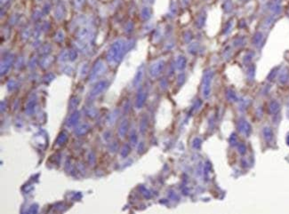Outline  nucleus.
Wrapping results in <instances>:
<instances>
[{"label":"nucleus","mask_w":289,"mask_h":214,"mask_svg":"<svg viewBox=\"0 0 289 214\" xmlns=\"http://www.w3.org/2000/svg\"><path fill=\"white\" fill-rule=\"evenodd\" d=\"M123 54H124V44L121 40H118L115 42L111 46L110 50L108 51L107 60L110 63H111L113 61L118 62L121 59Z\"/></svg>","instance_id":"1"},{"label":"nucleus","mask_w":289,"mask_h":214,"mask_svg":"<svg viewBox=\"0 0 289 214\" xmlns=\"http://www.w3.org/2000/svg\"><path fill=\"white\" fill-rule=\"evenodd\" d=\"M211 81H212V73L206 72L203 80V96L205 98H208L211 93Z\"/></svg>","instance_id":"2"},{"label":"nucleus","mask_w":289,"mask_h":214,"mask_svg":"<svg viewBox=\"0 0 289 214\" xmlns=\"http://www.w3.org/2000/svg\"><path fill=\"white\" fill-rule=\"evenodd\" d=\"M105 71V66L103 64V62L102 61H99L92 69V72L90 74V77H91V81L96 79L99 76L103 74V72Z\"/></svg>","instance_id":"3"},{"label":"nucleus","mask_w":289,"mask_h":214,"mask_svg":"<svg viewBox=\"0 0 289 214\" xmlns=\"http://www.w3.org/2000/svg\"><path fill=\"white\" fill-rule=\"evenodd\" d=\"M238 131L245 136H248L250 134V132H251L250 124H248V122H246V120H243V119H241L240 121L238 123Z\"/></svg>","instance_id":"4"},{"label":"nucleus","mask_w":289,"mask_h":214,"mask_svg":"<svg viewBox=\"0 0 289 214\" xmlns=\"http://www.w3.org/2000/svg\"><path fill=\"white\" fill-rule=\"evenodd\" d=\"M106 86H107V82H106V81H101V82H99L98 84L93 87V89L92 90V92H91V96H92V97H95V96L99 95V94L105 89Z\"/></svg>","instance_id":"5"},{"label":"nucleus","mask_w":289,"mask_h":214,"mask_svg":"<svg viewBox=\"0 0 289 214\" xmlns=\"http://www.w3.org/2000/svg\"><path fill=\"white\" fill-rule=\"evenodd\" d=\"M163 68H164V62L163 61H159V62L153 64V66L150 68V74L152 75L153 76H158L161 72Z\"/></svg>","instance_id":"6"},{"label":"nucleus","mask_w":289,"mask_h":214,"mask_svg":"<svg viewBox=\"0 0 289 214\" xmlns=\"http://www.w3.org/2000/svg\"><path fill=\"white\" fill-rule=\"evenodd\" d=\"M12 61H13V56L10 55L9 57H6L5 59V63L2 62V65H1V74L4 75V73L6 74L7 72V70L10 68L11 64H12Z\"/></svg>","instance_id":"7"},{"label":"nucleus","mask_w":289,"mask_h":214,"mask_svg":"<svg viewBox=\"0 0 289 214\" xmlns=\"http://www.w3.org/2000/svg\"><path fill=\"white\" fill-rule=\"evenodd\" d=\"M262 134H263V138L267 142H271L273 139V131L270 127H264L262 130Z\"/></svg>","instance_id":"8"},{"label":"nucleus","mask_w":289,"mask_h":214,"mask_svg":"<svg viewBox=\"0 0 289 214\" xmlns=\"http://www.w3.org/2000/svg\"><path fill=\"white\" fill-rule=\"evenodd\" d=\"M64 12H65V9H64V6H63V5H62V3L58 4V5H57V6H56V8H55V17H56V18L59 19V20H61V19L63 17V15H64Z\"/></svg>","instance_id":"9"},{"label":"nucleus","mask_w":289,"mask_h":214,"mask_svg":"<svg viewBox=\"0 0 289 214\" xmlns=\"http://www.w3.org/2000/svg\"><path fill=\"white\" fill-rule=\"evenodd\" d=\"M145 99H146V93H139V95H138V97H137V101H136V107H137V109H141V106L143 105V103L145 101Z\"/></svg>","instance_id":"10"},{"label":"nucleus","mask_w":289,"mask_h":214,"mask_svg":"<svg viewBox=\"0 0 289 214\" xmlns=\"http://www.w3.org/2000/svg\"><path fill=\"white\" fill-rule=\"evenodd\" d=\"M280 104L277 102V101H271V102L270 103L269 109H270V112H271V114H276V113H278L279 110H280Z\"/></svg>","instance_id":"11"},{"label":"nucleus","mask_w":289,"mask_h":214,"mask_svg":"<svg viewBox=\"0 0 289 214\" xmlns=\"http://www.w3.org/2000/svg\"><path fill=\"white\" fill-rule=\"evenodd\" d=\"M186 64V61H185V58L184 57H179V59L177 60V67L179 69H182L184 68Z\"/></svg>","instance_id":"12"},{"label":"nucleus","mask_w":289,"mask_h":214,"mask_svg":"<svg viewBox=\"0 0 289 214\" xmlns=\"http://www.w3.org/2000/svg\"><path fill=\"white\" fill-rule=\"evenodd\" d=\"M87 35H88V30H87V28H81V29L77 32V37L80 38V39H84Z\"/></svg>","instance_id":"13"},{"label":"nucleus","mask_w":289,"mask_h":214,"mask_svg":"<svg viewBox=\"0 0 289 214\" xmlns=\"http://www.w3.org/2000/svg\"><path fill=\"white\" fill-rule=\"evenodd\" d=\"M142 75H143L142 70H139L137 72V74H136L135 77H134V81H133L134 85H137L138 84H140V82L141 81V78H142Z\"/></svg>","instance_id":"14"},{"label":"nucleus","mask_w":289,"mask_h":214,"mask_svg":"<svg viewBox=\"0 0 289 214\" xmlns=\"http://www.w3.org/2000/svg\"><path fill=\"white\" fill-rule=\"evenodd\" d=\"M120 128H121V129H119V132H120V134H121L122 137H123V135L126 132V128H127V121H126H126H123V123L121 124Z\"/></svg>","instance_id":"15"},{"label":"nucleus","mask_w":289,"mask_h":214,"mask_svg":"<svg viewBox=\"0 0 289 214\" xmlns=\"http://www.w3.org/2000/svg\"><path fill=\"white\" fill-rule=\"evenodd\" d=\"M84 1H85V0H74L75 8H77V9L82 8V6H84Z\"/></svg>","instance_id":"16"},{"label":"nucleus","mask_w":289,"mask_h":214,"mask_svg":"<svg viewBox=\"0 0 289 214\" xmlns=\"http://www.w3.org/2000/svg\"><path fill=\"white\" fill-rule=\"evenodd\" d=\"M287 79V71H282L280 76V81L281 83H285Z\"/></svg>","instance_id":"17"},{"label":"nucleus","mask_w":289,"mask_h":214,"mask_svg":"<svg viewBox=\"0 0 289 214\" xmlns=\"http://www.w3.org/2000/svg\"><path fill=\"white\" fill-rule=\"evenodd\" d=\"M238 152L241 155H244L246 153V146L244 144H239L238 147Z\"/></svg>","instance_id":"18"},{"label":"nucleus","mask_w":289,"mask_h":214,"mask_svg":"<svg viewBox=\"0 0 289 214\" xmlns=\"http://www.w3.org/2000/svg\"><path fill=\"white\" fill-rule=\"evenodd\" d=\"M69 58L70 59V61H74L75 59L77 58V52L75 50H71L69 53Z\"/></svg>","instance_id":"19"},{"label":"nucleus","mask_w":289,"mask_h":214,"mask_svg":"<svg viewBox=\"0 0 289 214\" xmlns=\"http://www.w3.org/2000/svg\"><path fill=\"white\" fill-rule=\"evenodd\" d=\"M11 0H1V6H3L4 5H6L7 3H9Z\"/></svg>","instance_id":"20"},{"label":"nucleus","mask_w":289,"mask_h":214,"mask_svg":"<svg viewBox=\"0 0 289 214\" xmlns=\"http://www.w3.org/2000/svg\"><path fill=\"white\" fill-rule=\"evenodd\" d=\"M287 145L289 146V135L287 136Z\"/></svg>","instance_id":"21"},{"label":"nucleus","mask_w":289,"mask_h":214,"mask_svg":"<svg viewBox=\"0 0 289 214\" xmlns=\"http://www.w3.org/2000/svg\"><path fill=\"white\" fill-rule=\"evenodd\" d=\"M288 113H289V105H288Z\"/></svg>","instance_id":"22"},{"label":"nucleus","mask_w":289,"mask_h":214,"mask_svg":"<svg viewBox=\"0 0 289 214\" xmlns=\"http://www.w3.org/2000/svg\"><path fill=\"white\" fill-rule=\"evenodd\" d=\"M39 1H40V0H39Z\"/></svg>","instance_id":"23"}]
</instances>
